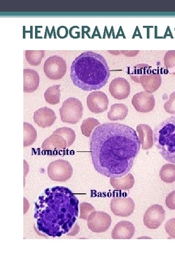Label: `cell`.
I'll return each instance as SVG.
<instances>
[{
    "instance_id": "obj_1",
    "label": "cell",
    "mask_w": 175,
    "mask_h": 263,
    "mask_svg": "<svg viewBox=\"0 0 175 263\" xmlns=\"http://www.w3.org/2000/svg\"><path fill=\"white\" fill-rule=\"evenodd\" d=\"M140 147L136 131L119 123L101 124L90 137L93 167L97 172L110 178H120L127 174Z\"/></svg>"
},
{
    "instance_id": "obj_2",
    "label": "cell",
    "mask_w": 175,
    "mask_h": 263,
    "mask_svg": "<svg viewBox=\"0 0 175 263\" xmlns=\"http://www.w3.org/2000/svg\"><path fill=\"white\" fill-rule=\"evenodd\" d=\"M79 201L67 188H46L35 203L36 228L43 236L55 237L79 231L76 224Z\"/></svg>"
},
{
    "instance_id": "obj_3",
    "label": "cell",
    "mask_w": 175,
    "mask_h": 263,
    "mask_svg": "<svg viewBox=\"0 0 175 263\" xmlns=\"http://www.w3.org/2000/svg\"><path fill=\"white\" fill-rule=\"evenodd\" d=\"M70 76L73 84L82 90H96L107 83L110 76L109 68L102 55L86 51L72 62Z\"/></svg>"
},
{
    "instance_id": "obj_4",
    "label": "cell",
    "mask_w": 175,
    "mask_h": 263,
    "mask_svg": "<svg viewBox=\"0 0 175 263\" xmlns=\"http://www.w3.org/2000/svg\"><path fill=\"white\" fill-rule=\"evenodd\" d=\"M153 139L163 158L175 163V116L163 120L154 128Z\"/></svg>"
},
{
    "instance_id": "obj_5",
    "label": "cell",
    "mask_w": 175,
    "mask_h": 263,
    "mask_svg": "<svg viewBox=\"0 0 175 263\" xmlns=\"http://www.w3.org/2000/svg\"><path fill=\"white\" fill-rule=\"evenodd\" d=\"M75 132L68 127L59 128L43 142L41 148L47 150H65L73 144L75 139Z\"/></svg>"
},
{
    "instance_id": "obj_6",
    "label": "cell",
    "mask_w": 175,
    "mask_h": 263,
    "mask_svg": "<svg viewBox=\"0 0 175 263\" xmlns=\"http://www.w3.org/2000/svg\"><path fill=\"white\" fill-rule=\"evenodd\" d=\"M61 120L64 123L75 124L82 118L83 106L81 101L74 97L65 100L59 109Z\"/></svg>"
},
{
    "instance_id": "obj_7",
    "label": "cell",
    "mask_w": 175,
    "mask_h": 263,
    "mask_svg": "<svg viewBox=\"0 0 175 263\" xmlns=\"http://www.w3.org/2000/svg\"><path fill=\"white\" fill-rule=\"evenodd\" d=\"M47 172L49 177L52 180L65 182L71 178L73 169L68 161L59 159L49 164Z\"/></svg>"
},
{
    "instance_id": "obj_8",
    "label": "cell",
    "mask_w": 175,
    "mask_h": 263,
    "mask_svg": "<svg viewBox=\"0 0 175 263\" xmlns=\"http://www.w3.org/2000/svg\"><path fill=\"white\" fill-rule=\"evenodd\" d=\"M43 68L44 73L48 78L58 80L65 75L67 71V64L61 56H52L45 60Z\"/></svg>"
},
{
    "instance_id": "obj_9",
    "label": "cell",
    "mask_w": 175,
    "mask_h": 263,
    "mask_svg": "<svg viewBox=\"0 0 175 263\" xmlns=\"http://www.w3.org/2000/svg\"><path fill=\"white\" fill-rule=\"evenodd\" d=\"M165 211L162 206L155 204L146 210L143 216V224L148 228H158L165 219Z\"/></svg>"
},
{
    "instance_id": "obj_10",
    "label": "cell",
    "mask_w": 175,
    "mask_h": 263,
    "mask_svg": "<svg viewBox=\"0 0 175 263\" xmlns=\"http://www.w3.org/2000/svg\"><path fill=\"white\" fill-rule=\"evenodd\" d=\"M89 229L93 232L102 233L106 231L111 224L110 215L103 211L92 212L87 220Z\"/></svg>"
},
{
    "instance_id": "obj_11",
    "label": "cell",
    "mask_w": 175,
    "mask_h": 263,
    "mask_svg": "<svg viewBox=\"0 0 175 263\" xmlns=\"http://www.w3.org/2000/svg\"><path fill=\"white\" fill-rule=\"evenodd\" d=\"M87 104L90 112L94 113H100L107 110L109 100L105 93L95 91L88 95Z\"/></svg>"
},
{
    "instance_id": "obj_12",
    "label": "cell",
    "mask_w": 175,
    "mask_h": 263,
    "mask_svg": "<svg viewBox=\"0 0 175 263\" xmlns=\"http://www.w3.org/2000/svg\"><path fill=\"white\" fill-rule=\"evenodd\" d=\"M135 205L130 197H116L110 202V208L113 213L118 216L128 217L134 211Z\"/></svg>"
},
{
    "instance_id": "obj_13",
    "label": "cell",
    "mask_w": 175,
    "mask_h": 263,
    "mask_svg": "<svg viewBox=\"0 0 175 263\" xmlns=\"http://www.w3.org/2000/svg\"><path fill=\"white\" fill-rule=\"evenodd\" d=\"M161 80V75L152 70V67L149 66L139 77L137 83H140L146 92L152 93L159 88Z\"/></svg>"
},
{
    "instance_id": "obj_14",
    "label": "cell",
    "mask_w": 175,
    "mask_h": 263,
    "mask_svg": "<svg viewBox=\"0 0 175 263\" xmlns=\"http://www.w3.org/2000/svg\"><path fill=\"white\" fill-rule=\"evenodd\" d=\"M131 102L135 110L142 113L151 112L155 106L154 95L146 91H141L135 94Z\"/></svg>"
},
{
    "instance_id": "obj_15",
    "label": "cell",
    "mask_w": 175,
    "mask_h": 263,
    "mask_svg": "<svg viewBox=\"0 0 175 263\" xmlns=\"http://www.w3.org/2000/svg\"><path fill=\"white\" fill-rule=\"evenodd\" d=\"M109 91L115 99L122 100L126 98L130 92V85L124 78L118 77L113 79L109 85Z\"/></svg>"
},
{
    "instance_id": "obj_16",
    "label": "cell",
    "mask_w": 175,
    "mask_h": 263,
    "mask_svg": "<svg viewBox=\"0 0 175 263\" xmlns=\"http://www.w3.org/2000/svg\"><path fill=\"white\" fill-rule=\"evenodd\" d=\"M56 116L54 112L47 107L40 108L34 112V122L43 128L51 127L55 122Z\"/></svg>"
},
{
    "instance_id": "obj_17",
    "label": "cell",
    "mask_w": 175,
    "mask_h": 263,
    "mask_svg": "<svg viewBox=\"0 0 175 263\" xmlns=\"http://www.w3.org/2000/svg\"><path fill=\"white\" fill-rule=\"evenodd\" d=\"M135 226L129 221L118 222L112 231L111 236L114 239H130L135 233Z\"/></svg>"
},
{
    "instance_id": "obj_18",
    "label": "cell",
    "mask_w": 175,
    "mask_h": 263,
    "mask_svg": "<svg viewBox=\"0 0 175 263\" xmlns=\"http://www.w3.org/2000/svg\"><path fill=\"white\" fill-rule=\"evenodd\" d=\"M39 85V76L33 69H23V92L32 93L35 91Z\"/></svg>"
},
{
    "instance_id": "obj_19",
    "label": "cell",
    "mask_w": 175,
    "mask_h": 263,
    "mask_svg": "<svg viewBox=\"0 0 175 263\" xmlns=\"http://www.w3.org/2000/svg\"><path fill=\"white\" fill-rule=\"evenodd\" d=\"M137 131L142 149L148 150L152 148L153 145V134L151 127L146 124H140L137 126Z\"/></svg>"
},
{
    "instance_id": "obj_20",
    "label": "cell",
    "mask_w": 175,
    "mask_h": 263,
    "mask_svg": "<svg viewBox=\"0 0 175 263\" xmlns=\"http://www.w3.org/2000/svg\"><path fill=\"white\" fill-rule=\"evenodd\" d=\"M128 113V109L125 105L122 103H116L111 106L107 116L110 120H122L127 116Z\"/></svg>"
},
{
    "instance_id": "obj_21",
    "label": "cell",
    "mask_w": 175,
    "mask_h": 263,
    "mask_svg": "<svg viewBox=\"0 0 175 263\" xmlns=\"http://www.w3.org/2000/svg\"><path fill=\"white\" fill-rule=\"evenodd\" d=\"M110 182L111 186L118 190H129L134 184V178L131 173H128L121 178H111Z\"/></svg>"
},
{
    "instance_id": "obj_22",
    "label": "cell",
    "mask_w": 175,
    "mask_h": 263,
    "mask_svg": "<svg viewBox=\"0 0 175 263\" xmlns=\"http://www.w3.org/2000/svg\"><path fill=\"white\" fill-rule=\"evenodd\" d=\"M60 87V84L52 85L45 91L44 96L47 103L52 105L59 103L61 96Z\"/></svg>"
},
{
    "instance_id": "obj_23",
    "label": "cell",
    "mask_w": 175,
    "mask_h": 263,
    "mask_svg": "<svg viewBox=\"0 0 175 263\" xmlns=\"http://www.w3.org/2000/svg\"><path fill=\"white\" fill-rule=\"evenodd\" d=\"M23 147L30 146L36 139V131L30 123L24 122L23 123Z\"/></svg>"
},
{
    "instance_id": "obj_24",
    "label": "cell",
    "mask_w": 175,
    "mask_h": 263,
    "mask_svg": "<svg viewBox=\"0 0 175 263\" xmlns=\"http://www.w3.org/2000/svg\"><path fill=\"white\" fill-rule=\"evenodd\" d=\"M160 179L167 183H172L175 181V165L166 164L164 165L159 171Z\"/></svg>"
},
{
    "instance_id": "obj_25",
    "label": "cell",
    "mask_w": 175,
    "mask_h": 263,
    "mask_svg": "<svg viewBox=\"0 0 175 263\" xmlns=\"http://www.w3.org/2000/svg\"><path fill=\"white\" fill-rule=\"evenodd\" d=\"M44 50H26L25 57L32 66H38L44 56Z\"/></svg>"
},
{
    "instance_id": "obj_26",
    "label": "cell",
    "mask_w": 175,
    "mask_h": 263,
    "mask_svg": "<svg viewBox=\"0 0 175 263\" xmlns=\"http://www.w3.org/2000/svg\"><path fill=\"white\" fill-rule=\"evenodd\" d=\"M100 124V122L94 118H86L83 121L81 126L82 134L88 137H89L93 128Z\"/></svg>"
},
{
    "instance_id": "obj_27",
    "label": "cell",
    "mask_w": 175,
    "mask_h": 263,
    "mask_svg": "<svg viewBox=\"0 0 175 263\" xmlns=\"http://www.w3.org/2000/svg\"><path fill=\"white\" fill-rule=\"evenodd\" d=\"M164 63L169 74L175 75V50H169L164 57Z\"/></svg>"
},
{
    "instance_id": "obj_28",
    "label": "cell",
    "mask_w": 175,
    "mask_h": 263,
    "mask_svg": "<svg viewBox=\"0 0 175 263\" xmlns=\"http://www.w3.org/2000/svg\"><path fill=\"white\" fill-rule=\"evenodd\" d=\"M80 218L88 220L89 215L95 211L94 207L90 204L83 203L80 205Z\"/></svg>"
},
{
    "instance_id": "obj_29",
    "label": "cell",
    "mask_w": 175,
    "mask_h": 263,
    "mask_svg": "<svg viewBox=\"0 0 175 263\" xmlns=\"http://www.w3.org/2000/svg\"><path fill=\"white\" fill-rule=\"evenodd\" d=\"M164 108L168 113L175 114V92L170 94L169 99L164 104Z\"/></svg>"
},
{
    "instance_id": "obj_30",
    "label": "cell",
    "mask_w": 175,
    "mask_h": 263,
    "mask_svg": "<svg viewBox=\"0 0 175 263\" xmlns=\"http://www.w3.org/2000/svg\"><path fill=\"white\" fill-rule=\"evenodd\" d=\"M165 229L170 237L175 239V218L170 219L166 222Z\"/></svg>"
},
{
    "instance_id": "obj_31",
    "label": "cell",
    "mask_w": 175,
    "mask_h": 263,
    "mask_svg": "<svg viewBox=\"0 0 175 263\" xmlns=\"http://www.w3.org/2000/svg\"><path fill=\"white\" fill-rule=\"evenodd\" d=\"M166 206L170 209H175V190L170 192L165 199Z\"/></svg>"
}]
</instances>
